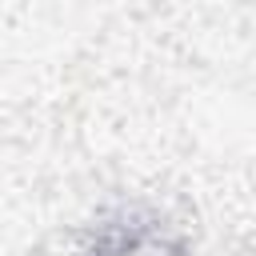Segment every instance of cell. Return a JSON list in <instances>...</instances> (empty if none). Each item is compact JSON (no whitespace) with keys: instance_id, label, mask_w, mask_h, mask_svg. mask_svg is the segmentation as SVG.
I'll return each instance as SVG.
<instances>
[{"instance_id":"1","label":"cell","mask_w":256,"mask_h":256,"mask_svg":"<svg viewBox=\"0 0 256 256\" xmlns=\"http://www.w3.org/2000/svg\"><path fill=\"white\" fill-rule=\"evenodd\" d=\"M80 256H192V244L156 208L120 204L88 224Z\"/></svg>"}]
</instances>
